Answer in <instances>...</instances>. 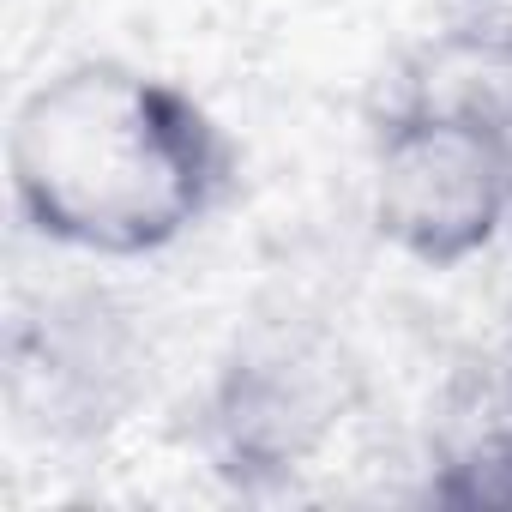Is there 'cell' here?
Segmentation results:
<instances>
[{
	"mask_svg": "<svg viewBox=\"0 0 512 512\" xmlns=\"http://www.w3.org/2000/svg\"><path fill=\"white\" fill-rule=\"evenodd\" d=\"M368 217L416 266H464L512 223V127L470 97L398 109L374 145Z\"/></svg>",
	"mask_w": 512,
	"mask_h": 512,
	"instance_id": "obj_2",
	"label": "cell"
},
{
	"mask_svg": "<svg viewBox=\"0 0 512 512\" xmlns=\"http://www.w3.org/2000/svg\"><path fill=\"white\" fill-rule=\"evenodd\" d=\"M229 187L223 127L163 73L67 61L7 121V193L31 235L85 260H145L193 235Z\"/></svg>",
	"mask_w": 512,
	"mask_h": 512,
	"instance_id": "obj_1",
	"label": "cell"
}]
</instances>
